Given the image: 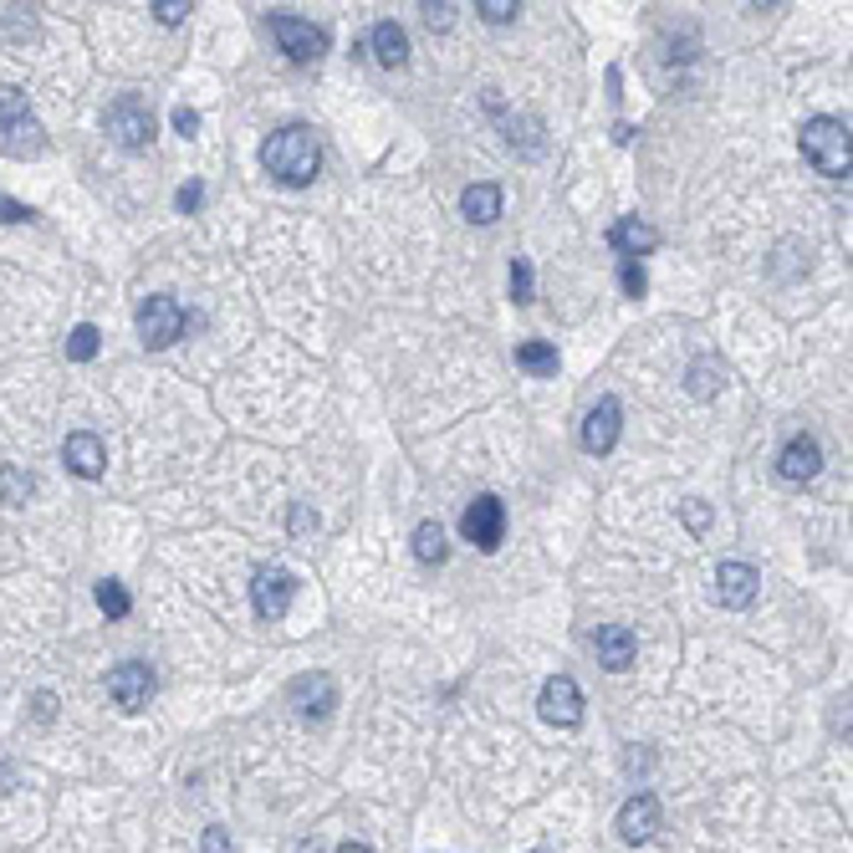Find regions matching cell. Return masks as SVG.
Masks as SVG:
<instances>
[{"instance_id":"cell-36","label":"cell","mask_w":853,"mask_h":853,"mask_svg":"<svg viewBox=\"0 0 853 853\" xmlns=\"http://www.w3.org/2000/svg\"><path fill=\"white\" fill-rule=\"evenodd\" d=\"M184 15H190V0H159V5H154V21H159V26H179Z\"/></svg>"},{"instance_id":"cell-29","label":"cell","mask_w":853,"mask_h":853,"mask_svg":"<svg viewBox=\"0 0 853 853\" xmlns=\"http://www.w3.org/2000/svg\"><path fill=\"white\" fill-rule=\"evenodd\" d=\"M98 343H103V333L92 323H77L72 333H67V358L72 363H88V358H98Z\"/></svg>"},{"instance_id":"cell-1","label":"cell","mask_w":853,"mask_h":853,"mask_svg":"<svg viewBox=\"0 0 853 853\" xmlns=\"http://www.w3.org/2000/svg\"><path fill=\"white\" fill-rule=\"evenodd\" d=\"M261 164L277 184H287V190H307L312 179H317V169H323L317 133H312L307 123H287V128H277L261 144Z\"/></svg>"},{"instance_id":"cell-14","label":"cell","mask_w":853,"mask_h":853,"mask_svg":"<svg viewBox=\"0 0 853 853\" xmlns=\"http://www.w3.org/2000/svg\"><path fill=\"white\" fill-rule=\"evenodd\" d=\"M818 471H823V445L812 440V435H793V440L782 445L777 475L787 486H803V481H812Z\"/></svg>"},{"instance_id":"cell-30","label":"cell","mask_w":853,"mask_h":853,"mask_svg":"<svg viewBox=\"0 0 853 853\" xmlns=\"http://www.w3.org/2000/svg\"><path fill=\"white\" fill-rule=\"evenodd\" d=\"M21 119H31L26 92L15 88V82H0V128H11V123H21Z\"/></svg>"},{"instance_id":"cell-19","label":"cell","mask_w":853,"mask_h":853,"mask_svg":"<svg viewBox=\"0 0 853 853\" xmlns=\"http://www.w3.org/2000/svg\"><path fill=\"white\" fill-rule=\"evenodd\" d=\"M368 46H373V57L379 67H409V31L399 26V21H379V26L368 31Z\"/></svg>"},{"instance_id":"cell-6","label":"cell","mask_w":853,"mask_h":853,"mask_svg":"<svg viewBox=\"0 0 853 853\" xmlns=\"http://www.w3.org/2000/svg\"><path fill=\"white\" fill-rule=\"evenodd\" d=\"M266 26H271V36H277V46L287 52L292 61H317L327 52V31L312 26V21H302V15H287V11H271L266 15Z\"/></svg>"},{"instance_id":"cell-5","label":"cell","mask_w":853,"mask_h":853,"mask_svg":"<svg viewBox=\"0 0 853 853\" xmlns=\"http://www.w3.org/2000/svg\"><path fill=\"white\" fill-rule=\"evenodd\" d=\"M460 537L475 552H501V542H506V506H501V496H475L460 512Z\"/></svg>"},{"instance_id":"cell-7","label":"cell","mask_w":853,"mask_h":853,"mask_svg":"<svg viewBox=\"0 0 853 853\" xmlns=\"http://www.w3.org/2000/svg\"><path fill=\"white\" fill-rule=\"evenodd\" d=\"M292 598H296V573L292 568H256V577H250V604H256V614H261L266 624L287 618Z\"/></svg>"},{"instance_id":"cell-8","label":"cell","mask_w":853,"mask_h":853,"mask_svg":"<svg viewBox=\"0 0 853 853\" xmlns=\"http://www.w3.org/2000/svg\"><path fill=\"white\" fill-rule=\"evenodd\" d=\"M287 706L302 716V721H327L333 706H338V680L323 675V670H312V675H296L287 685Z\"/></svg>"},{"instance_id":"cell-11","label":"cell","mask_w":853,"mask_h":853,"mask_svg":"<svg viewBox=\"0 0 853 853\" xmlns=\"http://www.w3.org/2000/svg\"><path fill=\"white\" fill-rule=\"evenodd\" d=\"M618 429H624V404H618L614 394L598 399L588 409V419H583V450H588V456H608L618 445Z\"/></svg>"},{"instance_id":"cell-3","label":"cell","mask_w":853,"mask_h":853,"mask_svg":"<svg viewBox=\"0 0 853 853\" xmlns=\"http://www.w3.org/2000/svg\"><path fill=\"white\" fill-rule=\"evenodd\" d=\"M184 327H190V317H184V307H179L175 296H144V307H138V343H144L148 353H164L169 343L184 338Z\"/></svg>"},{"instance_id":"cell-15","label":"cell","mask_w":853,"mask_h":853,"mask_svg":"<svg viewBox=\"0 0 853 853\" xmlns=\"http://www.w3.org/2000/svg\"><path fill=\"white\" fill-rule=\"evenodd\" d=\"M61 465L72 475H82V481H98V475L108 471V445L98 440L92 429H77V435L61 440Z\"/></svg>"},{"instance_id":"cell-16","label":"cell","mask_w":853,"mask_h":853,"mask_svg":"<svg viewBox=\"0 0 853 853\" xmlns=\"http://www.w3.org/2000/svg\"><path fill=\"white\" fill-rule=\"evenodd\" d=\"M762 593V573L751 568V562H721L716 568V598H721L726 608H751V598Z\"/></svg>"},{"instance_id":"cell-35","label":"cell","mask_w":853,"mask_h":853,"mask_svg":"<svg viewBox=\"0 0 853 853\" xmlns=\"http://www.w3.org/2000/svg\"><path fill=\"white\" fill-rule=\"evenodd\" d=\"M680 516H685V527H691L695 531V537H700V531H706L710 527V506H706V501H680Z\"/></svg>"},{"instance_id":"cell-13","label":"cell","mask_w":853,"mask_h":853,"mask_svg":"<svg viewBox=\"0 0 853 853\" xmlns=\"http://www.w3.org/2000/svg\"><path fill=\"white\" fill-rule=\"evenodd\" d=\"M660 797L654 793H633L624 808H618V839L624 843H649L660 833Z\"/></svg>"},{"instance_id":"cell-17","label":"cell","mask_w":853,"mask_h":853,"mask_svg":"<svg viewBox=\"0 0 853 853\" xmlns=\"http://www.w3.org/2000/svg\"><path fill=\"white\" fill-rule=\"evenodd\" d=\"M593 649H598V664L618 675V670H629V664H633V654H639V639H633L629 624H604V629L593 633Z\"/></svg>"},{"instance_id":"cell-31","label":"cell","mask_w":853,"mask_h":853,"mask_svg":"<svg viewBox=\"0 0 853 853\" xmlns=\"http://www.w3.org/2000/svg\"><path fill=\"white\" fill-rule=\"evenodd\" d=\"M475 11H481V21H486V26H512L516 15H521V0H481Z\"/></svg>"},{"instance_id":"cell-44","label":"cell","mask_w":853,"mask_h":853,"mask_svg":"<svg viewBox=\"0 0 853 853\" xmlns=\"http://www.w3.org/2000/svg\"><path fill=\"white\" fill-rule=\"evenodd\" d=\"M531 853H552V849H531Z\"/></svg>"},{"instance_id":"cell-23","label":"cell","mask_w":853,"mask_h":853,"mask_svg":"<svg viewBox=\"0 0 853 853\" xmlns=\"http://www.w3.org/2000/svg\"><path fill=\"white\" fill-rule=\"evenodd\" d=\"M36 36H42V26H36L31 11H21V5H5V11H0V42L26 46V42H36Z\"/></svg>"},{"instance_id":"cell-25","label":"cell","mask_w":853,"mask_h":853,"mask_svg":"<svg viewBox=\"0 0 853 853\" xmlns=\"http://www.w3.org/2000/svg\"><path fill=\"white\" fill-rule=\"evenodd\" d=\"M506 144H512V148H521L527 159H537V154L547 148L542 123H537V119H506Z\"/></svg>"},{"instance_id":"cell-40","label":"cell","mask_w":853,"mask_h":853,"mask_svg":"<svg viewBox=\"0 0 853 853\" xmlns=\"http://www.w3.org/2000/svg\"><path fill=\"white\" fill-rule=\"evenodd\" d=\"M31 716L46 726L52 716H57V695H52V691H36V695H31Z\"/></svg>"},{"instance_id":"cell-28","label":"cell","mask_w":853,"mask_h":853,"mask_svg":"<svg viewBox=\"0 0 853 853\" xmlns=\"http://www.w3.org/2000/svg\"><path fill=\"white\" fill-rule=\"evenodd\" d=\"M506 287H512V302H516V307H527V302H531V292H537V271H531L527 256H516V261H512V271H506Z\"/></svg>"},{"instance_id":"cell-41","label":"cell","mask_w":853,"mask_h":853,"mask_svg":"<svg viewBox=\"0 0 853 853\" xmlns=\"http://www.w3.org/2000/svg\"><path fill=\"white\" fill-rule=\"evenodd\" d=\"M175 128L184 133V138H194V133H200V113H194V108H184V103H179V108H175Z\"/></svg>"},{"instance_id":"cell-39","label":"cell","mask_w":853,"mask_h":853,"mask_svg":"<svg viewBox=\"0 0 853 853\" xmlns=\"http://www.w3.org/2000/svg\"><path fill=\"white\" fill-rule=\"evenodd\" d=\"M31 215H36L31 205H21V200H5V194H0V225H21V221H31Z\"/></svg>"},{"instance_id":"cell-37","label":"cell","mask_w":853,"mask_h":853,"mask_svg":"<svg viewBox=\"0 0 853 853\" xmlns=\"http://www.w3.org/2000/svg\"><path fill=\"white\" fill-rule=\"evenodd\" d=\"M179 210H184V215H194V210L205 205V184H200V179H190V184H179Z\"/></svg>"},{"instance_id":"cell-20","label":"cell","mask_w":853,"mask_h":853,"mask_svg":"<svg viewBox=\"0 0 853 853\" xmlns=\"http://www.w3.org/2000/svg\"><path fill=\"white\" fill-rule=\"evenodd\" d=\"M726 389V363L721 358H695L685 368V394L691 399H716Z\"/></svg>"},{"instance_id":"cell-32","label":"cell","mask_w":853,"mask_h":853,"mask_svg":"<svg viewBox=\"0 0 853 853\" xmlns=\"http://www.w3.org/2000/svg\"><path fill=\"white\" fill-rule=\"evenodd\" d=\"M618 292H624V296H633V302H639V296L649 292V277H644V266H639V261H618Z\"/></svg>"},{"instance_id":"cell-33","label":"cell","mask_w":853,"mask_h":853,"mask_svg":"<svg viewBox=\"0 0 853 853\" xmlns=\"http://www.w3.org/2000/svg\"><path fill=\"white\" fill-rule=\"evenodd\" d=\"M287 527H292V537L302 542V537H312V531L323 527V516H317L312 501H292V521H287Z\"/></svg>"},{"instance_id":"cell-2","label":"cell","mask_w":853,"mask_h":853,"mask_svg":"<svg viewBox=\"0 0 853 853\" xmlns=\"http://www.w3.org/2000/svg\"><path fill=\"white\" fill-rule=\"evenodd\" d=\"M797 144H803V159H808L818 175L849 179V123L843 119L818 113V119H808L797 128Z\"/></svg>"},{"instance_id":"cell-24","label":"cell","mask_w":853,"mask_h":853,"mask_svg":"<svg viewBox=\"0 0 853 853\" xmlns=\"http://www.w3.org/2000/svg\"><path fill=\"white\" fill-rule=\"evenodd\" d=\"M36 496V475L21 471V465H0V501L5 506H26Z\"/></svg>"},{"instance_id":"cell-12","label":"cell","mask_w":853,"mask_h":853,"mask_svg":"<svg viewBox=\"0 0 853 853\" xmlns=\"http://www.w3.org/2000/svg\"><path fill=\"white\" fill-rule=\"evenodd\" d=\"M660 225H649L644 215H624V221L608 225V246L618 250V261H639L649 250H660Z\"/></svg>"},{"instance_id":"cell-10","label":"cell","mask_w":853,"mask_h":853,"mask_svg":"<svg viewBox=\"0 0 853 853\" xmlns=\"http://www.w3.org/2000/svg\"><path fill=\"white\" fill-rule=\"evenodd\" d=\"M108 695H113V706H119L123 716H138V710L154 700V670L138 660L113 664V670H108Z\"/></svg>"},{"instance_id":"cell-42","label":"cell","mask_w":853,"mask_h":853,"mask_svg":"<svg viewBox=\"0 0 853 853\" xmlns=\"http://www.w3.org/2000/svg\"><path fill=\"white\" fill-rule=\"evenodd\" d=\"M11 782H15V766L0 756V793H11Z\"/></svg>"},{"instance_id":"cell-21","label":"cell","mask_w":853,"mask_h":853,"mask_svg":"<svg viewBox=\"0 0 853 853\" xmlns=\"http://www.w3.org/2000/svg\"><path fill=\"white\" fill-rule=\"evenodd\" d=\"M516 368L531 373V379H552V373H558V343H547V338L521 343V348H516Z\"/></svg>"},{"instance_id":"cell-38","label":"cell","mask_w":853,"mask_h":853,"mask_svg":"<svg viewBox=\"0 0 853 853\" xmlns=\"http://www.w3.org/2000/svg\"><path fill=\"white\" fill-rule=\"evenodd\" d=\"M200 853H236V849H231V828H205Z\"/></svg>"},{"instance_id":"cell-27","label":"cell","mask_w":853,"mask_h":853,"mask_svg":"<svg viewBox=\"0 0 853 853\" xmlns=\"http://www.w3.org/2000/svg\"><path fill=\"white\" fill-rule=\"evenodd\" d=\"M92 598H98V608H103L108 618H128L133 614V598H128V588H123L119 577H103V583L92 588Z\"/></svg>"},{"instance_id":"cell-18","label":"cell","mask_w":853,"mask_h":853,"mask_svg":"<svg viewBox=\"0 0 853 853\" xmlns=\"http://www.w3.org/2000/svg\"><path fill=\"white\" fill-rule=\"evenodd\" d=\"M501 210H506V194H501V184H491V179L460 190V215H465L471 225H496Z\"/></svg>"},{"instance_id":"cell-43","label":"cell","mask_w":853,"mask_h":853,"mask_svg":"<svg viewBox=\"0 0 853 853\" xmlns=\"http://www.w3.org/2000/svg\"><path fill=\"white\" fill-rule=\"evenodd\" d=\"M338 853H373V849H368V843H358V839H353V843H338Z\"/></svg>"},{"instance_id":"cell-26","label":"cell","mask_w":853,"mask_h":853,"mask_svg":"<svg viewBox=\"0 0 853 853\" xmlns=\"http://www.w3.org/2000/svg\"><path fill=\"white\" fill-rule=\"evenodd\" d=\"M0 133H5V148H11V154H42L46 148L42 123L36 119H21V123H11V128H0Z\"/></svg>"},{"instance_id":"cell-4","label":"cell","mask_w":853,"mask_h":853,"mask_svg":"<svg viewBox=\"0 0 853 853\" xmlns=\"http://www.w3.org/2000/svg\"><path fill=\"white\" fill-rule=\"evenodd\" d=\"M103 128H108V138H113L119 148H128V154H138V148L154 144V113H148L133 92H123L119 103H108Z\"/></svg>"},{"instance_id":"cell-34","label":"cell","mask_w":853,"mask_h":853,"mask_svg":"<svg viewBox=\"0 0 853 853\" xmlns=\"http://www.w3.org/2000/svg\"><path fill=\"white\" fill-rule=\"evenodd\" d=\"M419 11H425V26L429 31H450V26H456V11H460V5H450V0H425Z\"/></svg>"},{"instance_id":"cell-9","label":"cell","mask_w":853,"mask_h":853,"mask_svg":"<svg viewBox=\"0 0 853 853\" xmlns=\"http://www.w3.org/2000/svg\"><path fill=\"white\" fill-rule=\"evenodd\" d=\"M537 710H542L547 726H558V731H577L583 726V691H577L573 675H552L537 695Z\"/></svg>"},{"instance_id":"cell-22","label":"cell","mask_w":853,"mask_h":853,"mask_svg":"<svg viewBox=\"0 0 853 853\" xmlns=\"http://www.w3.org/2000/svg\"><path fill=\"white\" fill-rule=\"evenodd\" d=\"M414 558L425 562V568H440V562L450 558V542H445L440 521H419V527H414Z\"/></svg>"}]
</instances>
